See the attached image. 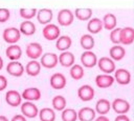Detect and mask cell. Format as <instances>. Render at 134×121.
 <instances>
[{
	"instance_id": "1",
	"label": "cell",
	"mask_w": 134,
	"mask_h": 121,
	"mask_svg": "<svg viewBox=\"0 0 134 121\" xmlns=\"http://www.w3.org/2000/svg\"><path fill=\"white\" fill-rule=\"evenodd\" d=\"M21 105V113L25 118H36L39 114V109L36 104L30 101H25L20 104Z\"/></svg>"
},
{
	"instance_id": "2",
	"label": "cell",
	"mask_w": 134,
	"mask_h": 121,
	"mask_svg": "<svg viewBox=\"0 0 134 121\" xmlns=\"http://www.w3.org/2000/svg\"><path fill=\"white\" fill-rule=\"evenodd\" d=\"M2 37H3V39L6 43L14 44V43H16L20 40L21 34H20L19 29L16 28V27H7L3 31Z\"/></svg>"
},
{
	"instance_id": "3",
	"label": "cell",
	"mask_w": 134,
	"mask_h": 121,
	"mask_svg": "<svg viewBox=\"0 0 134 121\" xmlns=\"http://www.w3.org/2000/svg\"><path fill=\"white\" fill-rule=\"evenodd\" d=\"M111 106H112L113 110L116 114H119V115H126L130 109V103L127 100L121 99V98L114 99Z\"/></svg>"
},
{
	"instance_id": "4",
	"label": "cell",
	"mask_w": 134,
	"mask_h": 121,
	"mask_svg": "<svg viewBox=\"0 0 134 121\" xmlns=\"http://www.w3.org/2000/svg\"><path fill=\"white\" fill-rule=\"evenodd\" d=\"M96 64L98 65V68L102 72H104V74L110 75L115 70V63L111 58H108V57H102Z\"/></svg>"
},
{
	"instance_id": "5",
	"label": "cell",
	"mask_w": 134,
	"mask_h": 121,
	"mask_svg": "<svg viewBox=\"0 0 134 121\" xmlns=\"http://www.w3.org/2000/svg\"><path fill=\"white\" fill-rule=\"evenodd\" d=\"M26 55L28 58L32 59V60H36L38 59L39 57L42 56V53H43V48L41 46L40 43L38 42H31L29 43L27 46H26Z\"/></svg>"
},
{
	"instance_id": "6",
	"label": "cell",
	"mask_w": 134,
	"mask_h": 121,
	"mask_svg": "<svg viewBox=\"0 0 134 121\" xmlns=\"http://www.w3.org/2000/svg\"><path fill=\"white\" fill-rule=\"evenodd\" d=\"M59 62V59H58V56L53 53H46L44 55L41 56V61H40V64L46 68H53L57 66Z\"/></svg>"
},
{
	"instance_id": "7",
	"label": "cell",
	"mask_w": 134,
	"mask_h": 121,
	"mask_svg": "<svg viewBox=\"0 0 134 121\" xmlns=\"http://www.w3.org/2000/svg\"><path fill=\"white\" fill-rule=\"evenodd\" d=\"M115 74H114V81H116L118 84L120 85H126V84H129L130 81H131V74L128 69H125V68H118L116 70H114Z\"/></svg>"
},
{
	"instance_id": "8",
	"label": "cell",
	"mask_w": 134,
	"mask_h": 121,
	"mask_svg": "<svg viewBox=\"0 0 134 121\" xmlns=\"http://www.w3.org/2000/svg\"><path fill=\"white\" fill-rule=\"evenodd\" d=\"M73 14L70 9L63 8L58 13V22L63 26H68L73 22Z\"/></svg>"
},
{
	"instance_id": "9",
	"label": "cell",
	"mask_w": 134,
	"mask_h": 121,
	"mask_svg": "<svg viewBox=\"0 0 134 121\" xmlns=\"http://www.w3.org/2000/svg\"><path fill=\"white\" fill-rule=\"evenodd\" d=\"M5 101L8 105H10L13 107L19 106L21 104V101H22L21 94L18 90H15V89L7 90L6 94H5Z\"/></svg>"
},
{
	"instance_id": "10",
	"label": "cell",
	"mask_w": 134,
	"mask_h": 121,
	"mask_svg": "<svg viewBox=\"0 0 134 121\" xmlns=\"http://www.w3.org/2000/svg\"><path fill=\"white\" fill-rule=\"evenodd\" d=\"M77 97L82 101H85V102L92 100L93 97H94V89H93V87L88 85V84L82 85L77 89Z\"/></svg>"
},
{
	"instance_id": "11",
	"label": "cell",
	"mask_w": 134,
	"mask_h": 121,
	"mask_svg": "<svg viewBox=\"0 0 134 121\" xmlns=\"http://www.w3.org/2000/svg\"><path fill=\"white\" fill-rule=\"evenodd\" d=\"M43 36L47 40H55L60 37V29L55 24H47L43 28Z\"/></svg>"
},
{
	"instance_id": "12",
	"label": "cell",
	"mask_w": 134,
	"mask_h": 121,
	"mask_svg": "<svg viewBox=\"0 0 134 121\" xmlns=\"http://www.w3.org/2000/svg\"><path fill=\"white\" fill-rule=\"evenodd\" d=\"M81 62L85 67H93L97 63L96 55L93 52L86 51L81 55Z\"/></svg>"
},
{
	"instance_id": "13",
	"label": "cell",
	"mask_w": 134,
	"mask_h": 121,
	"mask_svg": "<svg viewBox=\"0 0 134 121\" xmlns=\"http://www.w3.org/2000/svg\"><path fill=\"white\" fill-rule=\"evenodd\" d=\"M6 72L14 77H21L24 73V66L18 61H10L6 65Z\"/></svg>"
},
{
	"instance_id": "14",
	"label": "cell",
	"mask_w": 134,
	"mask_h": 121,
	"mask_svg": "<svg viewBox=\"0 0 134 121\" xmlns=\"http://www.w3.org/2000/svg\"><path fill=\"white\" fill-rule=\"evenodd\" d=\"M119 40L122 44H131L134 41V28L132 27H124L120 28L119 33Z\"/></svg>"
},
{
	"instance_id": "15",
	"label": "cell",
	"mask_w": 134,
	"mask_h": 121,
	"mask_svg": "<svg viewBox=\"0 0 134 121\" xmlns=\"http://www.w3.org/2000/svg\"><path fill=\"white\" fill-rule=\"evenodd\" d=\"M50 86L54 89H62L66 86V78L61 73H55L50 77Z\"/></svg>"
},
{
	"instance_id": "16",
	"label": "cell",
	"mask_w": 134,
	"mask_h": 121,
	"mask_svg": "<svg viewBox=\"0 0 134 121\" xmlns=\"http://www.w3.org/2000/svg\"><path fill=\"white\" fill-rule=\"evenodd\" d=\"M21 97L23 99H25L26 101H30V102L37 101V100H40V98H41V92L37 87H28L22 92Z\"/></svg>"
},
{
	"instance_id": "17",
	"label": "cell",
	"mask_w": 134,
	"mask_h": 121,
	"mask_svg": "<svg viewBox=\"0 0 134 121\" xmlns=\"http://www.w3.org/2000/svg\"><path fill=\"white\" fill-rule=\"evenodd\" d=\"M114 82V78L111 75H107V74H102V75H97L95 78V83L97 85V87L99 88H107L110 87Z\"/></svg>"
},
{
	"instance_id": "18",
	"label": "cell",
	"mask_w": 134,
	"mask_h": 121,
	"mask_svg": "<svg viewBox=\"0 0 134 121\" xmlns=\"http://www.w3.org/2000/svg\"><path fill=\"white\" fill-rule=\"evenodd\" d=\"M77 119L80 121H93L95 119V110L88 106L82 107L77 112Z\"/></svg>"
},
{
	"instance_id": "19",
	"label": "cell",
	"mask_w": 134,
	"mask_h": 121,
	"mask_svg": "<svg viewBox=\"0 0 134 121\" xmlns=\"http://www.w3.org/2000/svg\"><path fill=\"white\" fill-rule=\"evenodd\" d=\"M5 54H6V57H7L9 60H12V61H17V60L20 59L21 56H22V49H21V47H20L19 45H17V44H12V45H9V46L6 48Z\"/></svg>"
},
{
	"instance_id": "20",
	"label": "cell",
	"mask_w": 134,
	"mask_h": 121,
	"mask_svg": "<svg viewBox=\"0 0 134 121\" xmlns=\"http://www.w3.org/2000/svg\"><path fill=\"white\" fill-rule=\"evenodd\" d=\"M52 11L49 8H42L37 12V19L41 24H48L52 20Z\"/></svg>"
},
{
	"instance_id": "21",
	"label": "cell",
	"mask_w": 134,
	"mask_h": 121,
	"mask_svg": "<svg viewBox=\"0 0 134 121\" xmlns=\"http://www.w3.org/2000/svg\"><path fill=\"white\" fill-rule=\"evenodd\" d=\"M24 70L26 72V74H27L28 76L36 77V76H38V75L40 74V72H41V64H40V62H38L37 60H31V61H29V62L26 64Z\"/></svg>"
},
{
	"instance_id": "22",
	"label": "cell",
	"mask_w": 134,
	"mask_h": 121,
	"mask_svg": "<svg viewBox=\"0 0 134 121\" xmlns=\"http://www.w3.org/2000/svg\"><path fill=\"white\" fill-rule=\"evenodd\" d=\"M110 108H111V103L107 99H104V98L97 100L95 104V112L99 114V116H105L106 114H108Z\"/></svg>"
},
{
	"instance_id": "23",
	"label": "cell",
	"mask_w": 134,
	"mask_h": 121,
	"mask_svg": "<svg viewBox=\"0 0 134 121\" xmlns=\"http://www.w3.org/2000/svg\"><path fill=\"white\" fill-rule=\"evenodd\" d=\"M59 62L62 66H65V67H69V66H72L73 63H74V55L70 52H63L59 57Z\"/></svg>"
},
{
	"instance_id": "24",
	"label": "cell",
	"mask_w": 134,
	"mask_h": 121,
	"mask_svg": "<svg viewBox=\"0 0 134 121\" xmlns=\"http://www.w3.org/2000/svg\"><path fill=\"white\" fill-rule=\"evenodd\" d=\"M19 32L25 36H31L36 33V25L31 21H23L20 24Z\"/></svg>"
},
{
	"instance_id": "25",
	"label": "cell",
	"mask_w": 134,
	"mask_h": 121,
	"mask_svg": "<svg viewBox=\"0 0 134 121\" xmlns=\"http://www.w3.org/2000/svg\"><path fill=\"white\" fill-rule=\"evenodd\" d=\"M39 118L41 121H54L55 120V113L50 107H44L39 110Z\"/></svg>"
},
{
	"instance_id": "26",
	"label": "cell",
	"mask_w": 134,
	"mask_h": 121,
	"mask_svg": "<svg viewBox=\"0 0 134 121\" xmlns=\"http://www.w3.org/2000/svg\"><path fill=\"white\" fill-rule=\"evenodd\" d=\"M87 29L91 34H97L103 29V22L98 18H92L88 24H87Z\"/></svg>"
},
{
	"instance_id": "27",
	"label": "cell",
	"mask_w": 134,
	"mask_h": 121,
	"mask_svg": "<svg viewBox=\"0 0 134 121\" xmlns=\"http://www.w3.org/2000/svg\"><path fill=\"white\" fill-rule=\"evenodd\" d=\"M109 54H110L111 59L116 60V61H119V60H121V59L126 56V49H125L122 46L115 45V46H112V47L110 48Z\"/></svg>"
},
{
	"instance_id": "28",
	"label": "cell",
	"mask_w": 134,
	"mask_h": 121,
	"mask_svg": "<svg viewBox=\"0 0 134 121\" xmlns=\"http://www.w3.org/2000/svg\"><path fill=\"white\" fill-rule=\"evenodd\" d=\"M71 38L68 37V36H61L58 38L57 42H55V46L59 51H62V52H65L67 51L70 46H71Z\"/></svg>"
},
{
	"instance_id": "29",
	"label": "cell",
	"mask_w": 134,
	"mask_h": 121,
	"mask_svg": "<svg viewBox=\"0 0 134 121\" xmlns=\"http://www.w3.org/2000/svg\"><path fill=\"white\" fill-rule=\"evenodd\" d=\"M103 26L108 29V31H111L113 29L115 26H116V17L113 15V14H107L104 16V19H103Z\"/></svg>"
},
{
	"instance_id": "30",
	"label": "cell",
	"mask_w": 134,
	"mask_h": 121,
	"mask_svg": "<svg viewBox=\"0 0 134 121\" xmlns=\"http://www.w3.org/2000/svg\"><path fill=\"white\" fill-rule=\"evenodd\" d=\"M61 118L63 121H76L77 119V112L73 108H65L62 110Z\"/></svg>"
},
{
	"instance_id": "31",
	"label": "cell",
	"mask_w": 134,
	"mask_h": 121,
	"mask_svg": "<svg viewBox=\"0 0 134 121\" xmlns=\"http://www.w3.org/2000/svg\"><path fill=\"white\" fill-rule=\"evenodd\" d=\"M80 43H81V46L84 48V49H87V51H90L93 46H94V39L91 35H83L81 37V40H80Z\"/></svg>"
},
{
	"instance_id": "32",
	"label": "cell",
	"mask_w": 134,
	"mask_h": 121,
	"mask_svg": "<svg viewBox=\"0 0 134 121\" xmlns=\"http://www.w3.org/2000/svg\"><path fill=\"white\" fill-rule=\"evenodd\" d=\"M51 103H52L53 109H55V110H63L66 107V99L61 95L54 96L52 98V102Z\"/></svg>"
},
{
	"instance_id": "33",
	"label": "cell",
	"mask_w": 134,
	"mask_h": 121,
	"mask_svg": "<svg viewBox=\"0 0 134 121\" xmlns=\"http://www.w3.org/2000/svg\"><path fill=\"white\" fill-rule=\"evenodd\" d=\"M74 15L79 20L86 21V20H89L90 17L92 16V9L91 8H76Z\"/></svg>"
},
{
	"instance_id": "34",
	"label": "cell",
	"mask_w": 134,
	"mask_h": 121,
	"mask_svg": "<svg viewBox=\"0 0 134 121\" xmlns=\"http://www.w3.org/2000/svg\"><path fill=\"white\" fill-rule=\"evenodd\" d=\"M70 76L74 80H80L84 77V69L80 64H73L70 68Z\"/></svg>"
},
{
	"instance_id": "35",
	"label": "cell",
	"mask_w": 134,
	"mask_h": 121,
	"mask_svg": "<svg viewBox=\"0 0 134 121\" xmlns=\"http://www.w3.org/2000/svg\"><path fill=\"white\" fill-rule=\"evenodd\" d=\"M36 15H37L36 8H20V16L25 20H29L34 18Z\"/></svg>"
},
{
	"instance_id": "36",
	"label": "cell",
	"mask_w": 134,
	"mask_h": 121,
	"mask_svg": "<svg viewBox=\"0 0 134 121\" xmlns=\"http://www.w3.org/2000/svg\"><path fill=\"white\" fill-rule=\"evenodd\" d=\"M119 33H120V28L117 27L115 29H112L111 33H110V39L113 43L115 44H118L120 43V40H119Z\"/></svg>"
},
{
	"instance_id": "37",
	"label": "cell",
	"mask_w": 134,
	"mask_h": 121,
	"mask_svg": "<svg viewBox=\"0 0 134 121\" xmlns=\"http://www.w3.org/2000/svg\"><path fill=\"white\" fill-rule=\"evenodd\" d=\"M9 16H10V13L7 8H0V22L1 23L6 22L9 19Z\"/></svg>"
},
{
	"instance_id": "38",
	"label": "cell",
	"mask_w": 134,
	"mask_h": 121,
	"mask_svg": "<svg viewBox=\"0 0 134 121\" xmlns=\"http://www.w3.org/2000/svg\"><path fill=\"white\" fill-rule=\"evenodd\" d=\"M6 86H7V79L3 75H0V92L4 90Z\"/></svg>"
},
{
	"instance_id": "39",
	"label": "cell",
	"mask_w": 134,
	"mask_h": 121,
	"mask_svg": "<svg viewBox=\"0 0 134 121\" xmlns=\"http://www.w3.org/2000/svg\"><path fill=\"white\" fill-rule=\"evenodd\" d=\"M10 121H27V120L23 115H15Z\"/></svg>"
},
{
	"instance_id": "40",
	"label": "cell",
	"mask_w": 134,
	"mask_h": 121,
	"mask_svg": "<svg viewBox=\"0 0 134 121\" xmlns=\"http://www.w3.org/2000/svg\"><path fill=\"white\" fill-rule=\"evenodd\" d=\"M114 121H130V119H129V117L127 115H118L114 119Z\"/></svg>"
},
{
	"instance_id": "41",
	"label": "cell",
	"mask_w": 134,
	"mask_h": 121,
	"mask_svg": "<svg viewBox=\"0 0 134 121\" xmlns=\"http://www.w3.org/2000/svg\"><path fill=\"white\" fill-rule=\"evenodd\" d=\"M94 121H110L109 118H107L106 116H99L96 119H94Z\"/></svg>"
},
{
	"instance_id": "42",
	"label": "cell",
	"mask_w": 134,
	"mask_h": 121,
	"mask_svg": "<svg viewBox=\"0 0 134 121\" xmlns=\"http://www.w3.org/2000/svg\"><path fill=\"white\" fill-rule=\"evenodd\" d=\"M0 121H9L5 116H2V115H0Z\"/></svg>"
},
{
	"instance_id": "43",
	"label": "cell",
	"mask_w": 134,
	"mask_h": 121,
	"mask_svg": "<svg viewBox=\"0 0 134 121\" xmlns=\"http://www.w3.org/2000/svg\"><path fill=\"white\" fill-rule=\"evenodd\" d=\"M2 67H3V59H2L1 56H0V70L2 69Z\"/></svg>"
}]
</instances>
